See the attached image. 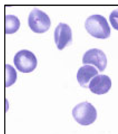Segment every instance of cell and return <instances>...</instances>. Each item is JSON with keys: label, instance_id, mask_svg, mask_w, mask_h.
I'll return each instance as SVG.
<instances>
[{"label": "cell", "instance_id": "obj_1", "mask_svg": "<svg viewBox=\"0 0 118 134\" xmlns=\"http://www.w3.org/2000/svg\"><path fill=\"white\" fill-rule=\"evenodd\" d=\"M85 27L88 33L94 37L105 39L110 36V26L106 18L101 15L90 16L85 20Z\"/></svg>", "mask_w": 118, "mask_h": 134}, {"label": "cell", "instance_id": "obj_2", "mask_svg": "<svg viewBox=\"0 0 118 134\" xmlns=\"http://www.w3.org/2000/svg\"><path fill=\"white\" fill-rule=\"evenodd\" d=\"M73 118L82 126L93 124L97 118V110L91 103L85 102L77 105L72 111Z\"/></svg>", "mask_w": 118, "mask_h": 134}, {"label": "cell", "instance_id": "obj_3", "mask_svg": "<svg viewBox=\"0 0 118 134\" xmlns=\"http://www.w3.org/2000/svg\"><path fill=\"white\" fill-rule=\"evenodd\" d=\"M14 63L18 71L23 73H29L36 68L37 61L35 55L32 52L23 49L15 55Z\"/></svg>", "mask_w": 118, "mask_h": 134}, {"label": "cell", "instance_id": "obj_4", "mask_svg": "<svg viewBox=\"0 0 118 134\" xmlns=\"http://www.w3.org/2000/svg\"><path fill=\"white\" fill-rule=\"evenodd\" d=\"M28 24L33 32L43 33L49 29L51 22L50 18L46 13L39 9L34 8L29 14Z\"/></svg>", "mask_w": 118, "mask_h": 134}, {"label": "cell", "instance_id": "obj_5", "mask_svg": "<svg viewBox=\"0 0 118 134\" xmlns=\"http://www.w3.org/2000/svg\"><path fill=\"white\" fill-rule=\"evenodd\" d=\"M83 64L94 65L100 72L106 69L107 59L106 55L100 49L94 48L87 51L83 57Z\"/></svg>", "mask_w": 118, "mask_h": 134}, {"label": "cell", "instance_id": "obj_6", "mask_svg": "<svg viewBox=\"0 0 118 134\" xmlns=\"http://www.w3.org/2000/svg\"><path fill=\"white\" fill-rule=\"evenodd\" d=\"M54 38L58 49H63L72 41V30L70 26L66 24L60 23L55 29Z\"/></svg>", "mask_w": 118, "mask_h": 134}, {"label": "cell", "instance_id": "obj_7", "mask_svg": "<svg viewBox=\"0 0 118 134\" xmlns=\"http://www.w3.org/2000/svg\"><path fill=\"white\" fill-rule=\"evenodd\" d=\"M111 79L109 76L99 75L96 76L91 80L89 88L94 94H103L109 91L111 88Z\"/></svg>", "mask_w": 118, "mask_h": 134}, {"label": "cell", "instance_id": "obj_8", "mask_svg": "<svg viewBox=\"0 0 118 134\" xmlns=\"http://www.w3.org/2000/svg\"><path fill=\"white\" fill-rule=\"evenodd\" d=\"M97 69L94 66L85 65L81 67L77 73L78 81L82 87L89 88V82L92 78L98 74Z\"/></svg>", "mask_w": 118, "mask_h": 134}, {"label": "cell", "instance_id": "obj_9", "mask_svg": "<svg viewBox=\"0 0 118 134\" xmlns=\"http://www.w3.org/2000/svg\"><path fill=\"white\" fill-rule=\"evenodd\" d=\"M5 19V33L10 34L15 33L18 30L20 22L17 16L14 15H6Z\"/></svg>", "mask_w": 118, "mask_h": 134}, {"label": "cell", "instance_id": "obj_10", "mask_svg": "<svg viewBox=\"0 0 118 134\" xmlns=\"http://www.w3.org/2000/svg\"><path fill=\"white\" fill-rule=\"evenodd\" d=\"M5 86L8 87L12 86L15 82L17 80V71L12 65L5 64Z\"/></svg>", "mask_w": 118, "mask_h": 134}, {"label": "cell", "instance_id": "obj_11", "mask_svg": "<svg viewBox=\"0 0 118 134\" xmlns=\"http://www.w3.org/2000/svg\"><path fill=\"white\" fill-rule=\"evenodd\" d=\"M109 19L113 27L118 30V9L114 10L110 13Z\"/></svg>", "mask_w": 118, "mask_h": 134}]
</instances>
